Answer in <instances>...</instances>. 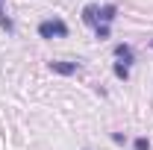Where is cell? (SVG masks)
Returning a JSON list of instances; mask_svg holds the SVG:
<instances>
[{"label":"cell","instance_id":"obj_6","mask_svg":"<svg viewBox=\"0 0 153 150\" xmlns=\"http://www.w3.org/2000/svg\"><path fill=\"white\" fill-rule=\"evenodd\" d=\"M0 27H3L6 33H15V24H12V18H9L6 9H3V0H0Z\"/></svg>","mask_w":153,"mask_h":150},{"label":"cell","instance_id":"obj_1","mask_svg":"<svg viewBox=\"0 0 153 150\" xmlns=\"http://www.w3.org/2000/svg\"><path fill=\"white\" fill-rule=\"evenodd\" d=\"M38 36L41 38H68V24L62 18H50V21H41L38 24Z\"/></svg>","mask_w":153,"mask_h":150},{"label":"cell","instance_id":"obj_9","mask_svg":"<svg viewBox=\"0 0 153 150\" xmlns=\"http://www.w3.org/2000/svg\"><path fill=\"white\" fill-rule=\"evenodd\" d=\"M133 147H135V150H150V141H147V138H135Z\"/></svg>","mask_w":153,"mask_h":150},{"label":"cell","instance_id":"obj_2","mask_svg":"<svg viewBox=\"0 0 153 150\" xmlns=\"http://www.w3.org/2000/svg\"><path fill=\"white\" fill-rule=\"evenodd\" d=\"M47 65H50L53 74H62V76H71L76 71H82V62H62V59H56V62H47Z\"/></svg>","mask_w":153,"mask_h":150},{"label":"cell","instance_id":"obj_10","mask_svg":"<svg viewBox=\"0 0 153 150\" xmlns=\"http://www.w3.org/2000/svg\"><path fill=\"white\" fill-rule=\"evenodd\" d=\"M150 47H153V41H150Z\"/></svg>","mask_w":153,"mask_h":150},{"label":"cell","instance_id":"obj_7","mask_svg":"<svg viewBox=\"0 0 153 150\" xmlns=\"http://www.w3.org/2000/svg\"><path fill=\"white\" fill-rule=\"evenodd\" d=\"M112 71H115V76H118V79H130V68H127V65H121V62L115 65Z\"/></svg>","mask_w":153,"mask_h":150},{"label":"cell","instance_id":"obj_5","mask_svg":"<svg viewBox=\"0 0 153 150\" xmlns=\"http://www.w3.org/2000/svg\"><path fill=\"white\" fill-rule=\"evenodd\" d=\"M82 21H85L88 27H97V6H85V9H82Z\"/></svg>","mask_w":153,"mask_h":150},{"label":"cell","instance_id":"obj_8","mask_svg":"<svg viewBox=\"0 0 153 150\" xmlns=\"http://www.w3.org/2000/svg\"><path fill=\"white\" fill-rule=\"evenodd\" d=\"M94 38H100V41H103V38H109V27L97 24V27H94Z\"/></svg>","mask_w":153,"mask_h":150},{"label":"cell","instance_id":"obj_3","mask_svg":"<svg viewBox=\"0 0 153 150\" xmlns=\"http://www.w3.org/2000/svg\"><path fill=\"white\" fill-rule=\"evenodd\" d=\"M112 53H115V59H121V65H127V68L135 65V50L130 47V44H115Z\"/></svg>","mask_w":153,"mask_h":150},{"label":"cell","instance_id":"obj_4","mask_svg":"<svg viewBox=\"0 0 153 150\" xmlns=\"http://www.w3.org/2000/svg\"><path fill=\"white\" fill-rule=\"evenodd\" d=\"M115 15H118V6H115V3H106V6H100V9H97V24L109 27V24L115 21Z\"/></svg>","mask_w":153,"mask_h":150}]
</instances>
